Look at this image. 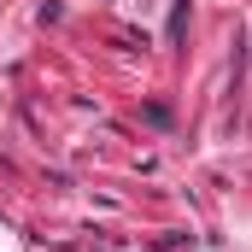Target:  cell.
<instances>
[{
    "label": "cell",
    "instance_id": "obj_1",
    "mask_svg": "<svg viewBox=\"0 0 252 252\" xmlns=\"http://www.w3.org/2000/svg\"><path fill=\"white\" fill-rule=\"evenodd\" d=\"M182 24H188V0H176V12H170V41H182Z\"/></svg>",
    "mask_w": 252,
    "mask_h": 252
}]
</instances>
